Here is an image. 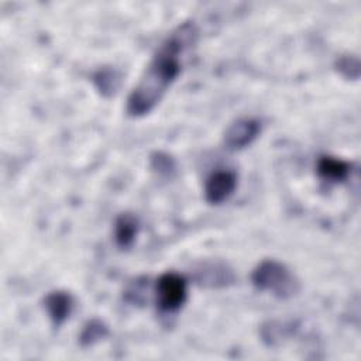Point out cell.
Returning a JSON list of instances; mask_svg holds the SVG:
<instances>
[{
    "instance_id": "6da1fadb",
    "label": "cell",
    "mask_w": 361,
    "mask_h": 361,
    "mask_svg": "<svg viewBox=\"0 0 361 361\" xmlns=\"http://www.w3.org/2000/svg\"><path fill=\"white\" fill-rule=\"evenodd\" d=\"M197 30L183 23L158 47L127 100V114L142 117L164 97L182 71V54L196 42Z\"/></svg>"
},
{
    "instance_id": "7a4b0ae2",
    "label": "cell",
    "mask_w": 361,
    "mask_h": 361,
    "mask_svg": "<svg viewBox=\"0 0 361 361\" xmlns=\"http://www.w3.org/2000/svg\"><path fill=\"white\" fill-rule=\"evenodd\" d=\"M251 281L262 292H269L279 299H288L298 293L299 282L286 265L276 259H264L252 271Z\"/></svg>"
},
{
    "instance_id": "3957f363",
    "label": "cell",
    "mask_w": 361,
    "mask_h": 361,
    "mask_svg": "<svg viewBox=\"0 0 361 361\" xmlns=\"http://www.w3.org/2000/svg\"><path fill=\"white\" fill-rule=\"evenodd\" d=\"M155 296L161 312L172 313L179 310L188 298L186 279L176 272L162 274L155 285Z\"/></svg>"
},
{
    "instance_id": "277c9868",
    "label": "cell",
    "mask_w": 361,
    "mask_h": 361,
    "mask_svg": "<svg viewBox=\"0 0 361 361\" xmlns=\"http://www.w3.org/2000/svg\"><path fill=\"white\" fill-rule=\"evenodd\" d=\"M261 133V123L255 118H240L228 126L223 142L230 151H238L248 147Z\"/></svg>"
},
{
    "instance_id": "5b68a950",
    "label": "cell",
    "mask_w": 361,
    "mask_h": 361,
    "mask_svg": "<svg viewBox=\"0 0 361 361\" xmlns=\"http://www.w3.org/2000/svg\"><path fill=\"white\" fill-rule=\"evenodd\" d=\"M237 188V176L233 171H214L204 183V197L210 204H221L231 197Z\"/></svg>"
},
{
    "instance_id": "8992f818",
    "label": "cell",
    "mask_w": 361,
    "mask_h": 361,
    "mask_svg": "<svg viewBox=\"0 0 361 361\" xmlns=\"http://www.w3.org/2000/svg\"><path fill=\"white\" fill-rule=\"evenodd\" d=\"M45 309L54 326H62L72 313L73 299L65 290H54L45 296Z\"/></svg>"
},
{
    "instance_id": "52a82bcc",
    "label": "cell",
    "mask_w": 361,
    "mask_h": 361,
    "mask_svg": "<svg viewBox=\"0 0 361 361\" xmlns=\"http://www.w3.org/2000/svg\"><path fill=\"white\" fill-rule=\"evenodd\" d=\"M138 219L131 213H121L114 223V240L120 248H130L138 234Z\"/></svg>"
},
{
    "instance_id": "ba28073f",
    "label": "cell",
    "mask_w": 361,
    "mask_h": 361,
    "mask_svg": "<svg viewBox=\"0 0 361 361\" xmlns=\"http://www.w3.org/2000/svg\"><path fill=\"white\" fill-rule=\"evenodd\" d=\"M317 175L329 183L343 182L350 173L348 162L336 157H322L317 162Z\"/></svg>"
},
{
    "instance_id": "9c48e42d",
    "label": "cell",
    "mask_w": 361,
    "mask_h": 361,
    "mask_svg": "<svg viewBox=\"0 0 361 361\" xmlns=\"http://www.w3.org/2000/svg\"><path fill=\"white\" fill-rule=\"evenodd\" d=\"M197 279L206 286H226L233 281V274L223 265H209L203 271H199Z\"/></svg>"
},
{
    "instance_id": "30bf717a",
    "label": "cell",
    "mask_w": 361,
    "mask_h": 361,
    "mask_svg": "<svg viewBox=\"0 0 361 361\" xmlns=\"http://www.w3.org/2000/svg\"><path fill=\"white\" fill-rule=\"evenodd\" d=\"M93 82L103 96H111L120 85V75L111 68H102L94 73Z\"/></svg>"
},
{
    "instance_id": "8fae6325",
    "label": "cell",
    "mask_w": 361,
    "mask_h": 361,
    "mask_svg": "<svg viewBox=\"0 0 361 361\" xmlns=\"http://www.w3.org/2000/svg\"><path fill=\"white\" fill-rule=\"evenodd\" d=\"M107 334H109L107 326L102 320L93 319V320L87 322L86 326L83 327L79 341L83 347H87V345H92V344L103 340Z\"/></svg>"
},
{
    "instance_id": "7c38bea8",
    "label": "cell",
    "mask_w": 361,
    "mask_h": 361,
    "mask_svg": "<svg viewBox=\"0 0 361 361\" xmlns=\"http://www.w3.org/2000/svg\"><path fill=\"white\" fill-rule=\"evenodd\" d=\"M336 68L345 79L357 80L360 78V61L355 55H341L336 62Z\"/></svg>"
},
{
    "instance_id": "4fadbf2b",
    "label": "cell",
    "mask_w": 361,
    "mask_h": 361,
    "mask_svg": "<svg viewBox=\"0 0 361 361\" xmlns=\"http://www.w3.org/2000/svg\"><path fill=\"white\" fill-rule=\"evenodd\" d=\"M151 168L161 176H172L176 169L175 161L165 152H155L151 157Z\"/></svg>"
}]
</instances>
